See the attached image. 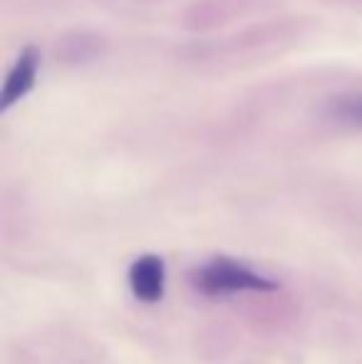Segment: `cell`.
<instances>
[{
	"mask_svg": "<svg viewBox=\"0 0 362 364\" xmlns=\"http://www.w3.org/2000/svg\"><path fill=\"white\" fill-rule=\"evenodd\" d=\"M196 285L208 295H218V292H238V290H273L271 280L258 278L243 265H236L231 260H213V263L203 265L196 275Z\"/></svg>",
	"mask_w": 362,
	"mask_h": 364,
	"instance_id": "6da1fadb",
	"label": "cell"
},
{
	"mask_svg": "<svg viewBox=\"0 0 362 364\" xmlns=\"http://www.w3.org/2000/svg\"><path fill=\"white\" fill-rule=\"evenodd\" d=\"M325 112H328V117L333 122H340V124L348 127H360L362 129V95L335 97V100L328 102Z\"/></svg>",
	"mask_w": 362,
	"mask_h": 364,
	"instance_id": "277c9868",
	"label": "cell"
},
{
	"mask_svg": "<svg viewBox=\"0 0 362 364\" xmlns=\"http://www.w3.org/2000/svg\"><path fill=\"white\" fill-rule=\"evenodd\" d=\"M129 285L144 302H154L164 292V265L156 255H144L129 270Z\"/></svg>",
	"mask_w": 362,
	"mask_h": 364,
	"instance_id": "3957f363",
	"label": "cell"
},
{
	"mask_svg": "<svg viewBox=\"0 0 362 364\" xmlns=\"http://www.w3.org/2000/svg\"><path fill=\"white\" fill-rule=\"evenodd\" d=\"M38 65L40 58L35 55L33 48H28L18 60H15L13 70H10L8 80H5L3 95H0V109H10L15 102H20L35 85V77H38Z\"/></svg>",
	"mask_w": 362,
	"mask_h": 364,
	"instance_id": "7a4b0ae2",
	"label": "cell"
}]
</instances>
